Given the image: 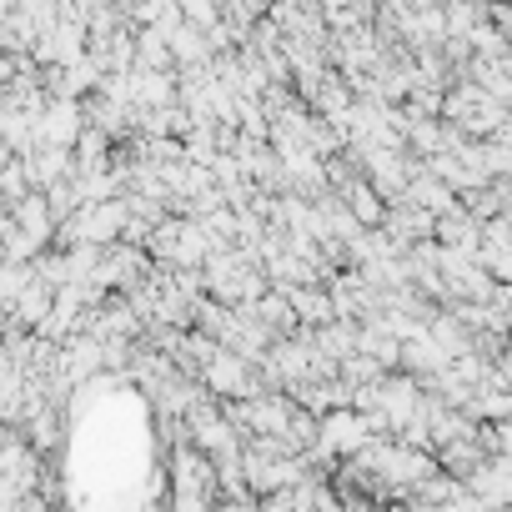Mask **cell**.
Listing matches in <instances>:
<instances>
[{
  "label": "cell",
  "instance_id": "6da1fadb",
  "mask_svg": "<svg viewBox=\"0 0 512 512\" xmlns=\"http://www.w3.org/2000/svg\"><path fill=\"white\" fill-rule=\"evenodd\" d=\"M86 131V106L81 101H46L36 116V151H76Z\"/></svg>",
  "mask_w": 512,
  "mask_h": 512
},
{
  "label": "cell",
  "instance_id": "7a4b0ae2",
  "mask_svg": "<svg viewBox=\"0 0 512 512\" xmlns=\"http://www.w3.org/2000/svg\"><path fill=\"white\" fill-rule=\"evenodd\" d=\"M287 302H292L297 332H322V327L337 322V307H332L327 287H297V292H287Z\"/></svg>",
  "mask_w": 512,
  "mask_h": 512
},
{
  "label": "cell",
  "instance_id": "3957f363",
  "mask_svg": "<svg viewBox=\"0 0 512 512\" xmlns=\"http://www.w3.org/2000/svg\"><path fill=\"white\" fill-rule=\"evenodd\" d=\"M337 201L352 211V221L362 226V231H382V221H387V201L357 176V181H347L342 191H337Z\"/></svg>",
  "mask_w": 512,
  "mask_h": 512
},
{
  "label": "cell",
  "instance_id": "277c9868",
  "mask_svg": "<svg viewBox=\"0 0 512 512\" xmlns=\"http://www.w3.org/2000/svg\"><path fill=\"white\" fill-rule=\"evenodd\" d=\"M11 221H16L41 251L56 241V216H51V201H46L41 191H31L26 201H16V206H11Z\"/></svg>",
  "mask_w": 512,
  "mask_h": 512
},
{
  "label": "cell",
  "instance_id": "5b68a950",
  "mask_svg": "<svg viewBox=\"0 0 512 512\" xmlns=\"http://www.w3.org/2000/svg\"><path fill=\"white\" fill-rule=\"evenodd\" d=\"M26 437H31V447L41 452V447H56V437H61V417H56V402L51 407H41V412H31V422L21 427Z\"/></svg>",
  "mask_w": 512,
  "mask_h": 512
},
{
  "label": "cell",
  "instance_id": "8992f818",
  "mask_svg": "<svg viewBox=\"0 0 512 512\" xmlns=\"http://www.w3.org/2000/svg\"><path fill=\"white\" fill-rule=\"evenodd\" d=\"M181 21H186L191 31L211 36V31L221 26V6H211V0H186V6H181Z\"/></svg>",
  "mask_w": 512,
  "mask_h": 512
},
{
  "label": "cell",
  "instance_id": "52a82bcc",
  "mask_svg": "<svg viewBox=\"0 0 512 512\" xmlns=\"http://www.w3.org/2000/svg\"><path fill=\"white\" fill-rule=\"evenodd\" d=\"M256 507H262V512H297V487H287V492H272V497H262Z\"/></svg>",
  "mask_w": 512,
  "mask_h": 512
},
{
  "label": "cell",
  "instance_id": "ba28073f",
  "mask_svg": "<svg viewBox=\"0 0 512 512\" xmlns=\"http://www.w3.org/2000/svg\"><path fill=\"white\" fill-rule=\"evenodd\" d=\"M442 512H492V507H487V502H482L477 492H467V487H462V492H457V497H452V502H447Z\"/></svg>",
  "mask_w": 512,
  "mask_h": 512
},
{
  "label": "cell",
  "instance_id": "9c48e42d",
  "mask_svg": "<svg viewBox=\"0 0 512 512\" xmlns=\"http://www.w3.org/2000/svg\"><path fill=\"white\" fill-rule=\"evenodd\" d=\"M492 367H497V382L512 392V347H502V357H492Z\"/></svg>",
  "mask_w": 512,
  "mask_h": 512
},
{
  "label": "cell",
  "instance_id": "30bf717a",
  "mask_svg": "<svg viewBox=\"0 0 512 512\" xmlns=\"http://www.w3.org/2000/svg\"><path fill=\"white\" fill-rule=\"evenodd\" d=\"M0 512H21V492L6 477H0Z\"/></svg>",
  "mask_w": 512,
  "mask_h": 512
}]
</instances>
